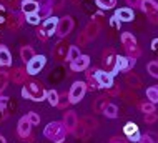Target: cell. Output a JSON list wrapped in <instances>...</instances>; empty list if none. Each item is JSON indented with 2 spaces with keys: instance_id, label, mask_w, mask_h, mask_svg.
<instances>
[{
  "instance_id": "6da1fadb",
  "label": "cell",
  "mask_w": 158,
  "mask_h": 143,
  "mask_svg": "<svg viewBox=\"0 0 158 143\" xmlns=\"http://www.w3.org/2000/svg\"><path fill=\"white\" fill-rule=\"evenodd\" d=\"M22 97L28 98V100H32V102H42V100H45L47 92H45L44 85H42L40 82L33 80V82H27V83L23 85Z\"/></svg>"
},
{
  "instance_id": "7a4b0ae2",
  "label": "cell",
  "mask_w": 158,
  "mask_h": 143,
  "mask_svg": "<svg viewBox=\"0 0 158 143\" xmlns=\"http://www.w3.org/2000/svg\"><path fill=\"white\" fill-rule=\"evenodd\" d=\"M44 135L53 143H63L67 137V128L63 127V122H50L44 130Z\"/></svg>"
},
{
  "instance_id": "3957f363",
  "label": "cell",
  "mask_w": 158,
  "mask_h": 143,
  "mask_svg": "<svg viewBox=\"0 0 158 143\" xmlns=\"http://www.w3.org/2000/svg\"><path fill=\"white\" fill-rule=\"evenodd\" d=\"M122 43H123V48L127 50V57H131V58H138L142 50L138 47V42L136 38L133 37V33L130 32H123L122 33Z\"/></svg>"
},
{
  "instance_id": "277c9868",
  "label": "cell",
  "mask_w": 158,
  "mask_h": 143,
  "mask_svg": "<svg viewBox=\"0 0 158 143\" xmlns=\"http://www.w3.org/2000/svg\"><path fill=\"white\" fill-rule=\"evenodd\" d=\"M87 93V83L85 82H75L72 85L70 92H68V98H70V103H78Z\"/></svg>"
},
{
  "instance_id": "5b68a950",
  "label": "cell",
  "mask_w": 158,
  "mask_h": 143,
  "mask_svg": "<svg viewBox=\"0 0 158 143\" xmlns=\"http://www.w3.org/2000/svg\"><path fill=\"white\" fill-rule=\"evenodd\" d=\"M135 63H136V58L117 55V62H115V67H113L112 75H117V73H120V72H128L130 68H133Z\"/></svg>"
},
{
  "instance_id": "8992f818",
  "label": "cell",
  "mask_w": 158,
  "mask_h": 143,
  "mask_svg": "<svg viewBox=\"0 0 158 143\" xmlns=\"http://www.w3.org/2000/svg\"><path fill=\"white\" fill-rule=\"evenodd\" d=\"M140 8L150 17V22H158V3L155 0H140Z\"/></svg>"
},
{
  "instance_id": "52a82bcc",
  "label": "cell",
  "mask_w": 158,
  "mask_h": 143,
  "mask_svg": "<svg viewBox=\"0 0 158 143\" xmlns=\"http://www.w3.org/2000/svg\"><path fill=\"white\" fill-rule=\"evenodd\" d=\"M72 28H73V19H72L70 15H67V17H62V19H58V25H57V35L63 38V37H67L68 33L72 32Z\"/></svg>"
},
{
  "instance_id": "ba28073f",
  "label": "cell",
  "mask_w": 158,
  "mask_h": 143,
  "mask_svg": "<svg viewBox=\"0 0 158 143\" xmlns=\"http://www.w3.org/2000/svg\"><path fill=\"white\" fill-rule=\"evenodd\" d=\"M45 63H47V58L44 55H35V57L27 63V73L28 75H37V73L45 67Z\"/></svg>"
},
{
  "instance_id": "9c48e42d",
  "label": "cell",
  "mask_w": 158,
  "mask_h": 143,
  "mask_svg": "<svg viewBox=\"0 0 158 143\" xmlns=\"http://www.w3.org/2000/svg\"><path fill=\"white\" fill-rule=\"evenodd\" d=\"M68 50H70V45H68V42L60 40V42L57 43V45L53 47L52 55H53V58H55V60H58V62H63V60H67Z\"/></svg>"
},
{
  "instance_id": "30bf717a",
  "label": "cell",
  "mask_w": 158,
  "mask_h": 143,
  "mask_svg": "<svg viewBox=\"0 0 158 143\" xmlns=\"http://www.w3.org/2000/svg\"><path fill=\"white\" fill-rule=\"evenodd\" d=\"M123 133L127 135V138L130 141H136V143H138L140 138H142V133H140L138 127H136L133 122H128L125 127H123Z\"/></svg>"
},
{
  "instance_id": "8fae6325",
  "label": "cell",
  "mask_w": 158,
  "mask_h": 143,
  "mask_svg": "<svg viewBox=\"0 0 158 143\" xmlns=\"http://www.w3.org/2000/svg\"><path fill=\"white\" fill-rule=\"evenodd\" d=\"M95 78L98 82V85L103 86V88H110L113 85V75L110 72H105V70H97L95 73Z\"/></svg>"
},
{
  "instance_id": "7c38bea8",
  "label": "cell",
  "mask_w": 158,
  "mask_h": 143,
  "mask_svg": "<svg viewBox=\"0 0 158 143\" xmlns=\"http://www.w3.org/2000/svg\"><path fill=\"white\" fill-rule=\"evenodd\" d=\"M102 62H103V67L106 68L105 72H110V73L113 72L115 62H117V55H115L113 48H106L103 52V60H102Z\"/></svg>"
},
{
  "instance_id": "4fadbf2b",
  "label": "cell",
  "mask_w": 158,
  "mask_h": 143,
  "mask_svg": "<svg viewBox=\"0 0 158 143\" xmlns=\"http://www.w3.org/2000/svg\"><path fill=\"white\" fill-rule=\"evenodd\" d=\"M78 123V116L73 110H67L65 115H63V127L67 128V132H73V128Z\"/></svg>"
},
{
  "instance_id": "5bb4252c",
  "label": "cell",
  "mask_w": 158,
  "mask_h": 143,
  "mask_svg": "<svg viewBox=\"0 0 158 143\" xmlns=\"http://www.w3.org/2000/svg\"><path fill=\"white\" fill-rule=\"evenodd\" d=\"M57 25H58V19L53 17V15H50V17L45 19L44 25H42V30L45 32L47 37H50V35H53V33L57 32Z\"/></svg>"
},
{
  "instance_id": "9a60e30c",
  "label": "cell",
  "mask_w": 158,
  "mask_h": 143,
  "mask_svg": "<svg viewBox=\"0 0 158 143\" xmlns=\"http://www.w3.org/2000/svg\"><path fill=\"white\" fill-rule=\"evenodd\" d=\"M88 65H90V57H88V55H80L77 60L72 62L70 68L73 72H83V70H87V68H88Z\"/></svg>"
},
{
  "instance_id": "2e32d148",
  "label": "cell",
  "mask_w": 158,
  "mask_h": 143,
  "mask_svg": "<svg viewBox=\"0 0 158 143\" xmlns=\"http://www.w3.org/2000/svg\"><path fill=\"white\" fill-rule=\"evenodd\" d=\"M115 17H117L120 22H131L135 19V14H133V10L131 8H118L117 12H115Z\"/></svg>"
},
{
  "instance_id": "e0dca14e",
  "label": "cell",
  "mask_w": 158,
  "mask_h": 143,
  "mask_svg": "<svg viewBox=\"0 0 158 143\" xmlns=\"http://www.w3.org/2000/svg\"><path fill=\"white\" fill-rule=\"evenodd\" d=\"M30 128H32V125L27 120V116H22V118H20V122H19V135L22 137V138L30 137Z\"/></svg>"
},
{
  "instance_id": "ac0fdd59",
  "label": "cell",
  "mask_w": 158,
  "mask_h": 143,
  "mask_svg": "<svg viewBox=\"0 0 158 143\" xmlns=\"http://www.w3.org/2000/svg\"><path fill=\"white\" fill-rule=\"evenodd\" d=\"M106 105H108V95H100V97L95 98V102H93V111H95V113H103Z\"/></svg>"
},
{
  "instance_id": "d6986e66",
  "label": "cell",
  "mask_w": 158,
  "mask_h": 143,
  "mask_svg": "<svg viewBox=\"0 0 158 143\" xmlns=\"http://www.w3.org/2000/svg\"><path fill=\"white\" fill-rule=\"evenodd\" d=\"M22 12L25 15L38 14V2H35V0H23L22 2Z\"/></svg>"
},
{
  "instance_id": "ffe728a7",
  "label": "cell",
  "mask_w": 158,
  "mask_h": 143,
  "mask_svg": "<svg viewBox=\"0 0 158 143\" xmlns=\"http://www.w3.org/2000/svg\"><path fill=\"white\" fill-rule=\"evenodd\" d=\"M8 78L14 80V83H23V82L27 80V70H23V68H15V70H12V73L8 75Z\"/></svg>"
},
{
  "instance_id": "44dd1931",
  "label": "cell",
  "mask_w": 158,
  "mask_h": 143,
  "mask_svg": "<svg viewBox=\"0 0 158 143\" xmlns=\"http://www.w3.org/2000/svg\"><path fill=\"white\" fill-rule=\"evenodd\" d=\"M50 12H52V0H44L42 3H38V17L40 19L50 17Z\"/></svg>"
},
{
  "instance_id": "7402d4cb",
  "label": "cell",
  "mask_w": 158,
  "mask_h": 143,
  "mask_svg": "<svg viewBox=\"0 0 158 143\" xmlns=\"http://www.w3.org/2000/svg\"><path fill=\"white\" fill-rule=\"evenodd\" d=\"M0 65L2 67H10L12 65V55L5 45H0Z\"/></svg>"
},
{
  "instance_id": "603a6c76",
  "label": "cell",
  "mask_w": 158,
  "mask_h": 143,
  "mask_svg": "<svg viewBox=\"0 0 158 143\" xmlns=\"http://www.w3.org/2000/svg\"><path fill=\"white\" fill-rule=\"evenodd\" d=\"M125 82H127V85L130 86V88H135V90H138L140 86H142V80H140V77L135 75V73H127Z\"/></svg>"
},
{
  "instance_id": "cb8c5ba5",
  "label": "cell",
  "mask_w": 158,
  "mask_h": 143,
  "mask_svg": "<svg viewBox=\"0 0 158 143\" xmlns=\"http://www.w3.org/2000/svg\"><path fill=\"white\" fill-rule=\"evenodd\" d=\"M85 33L88 35V38H90V40L97 38L98 33H100V25H98L97 22H90V23L85 27Z\"/></svg>"
},
{
  "instance_id": "d4e9b609",
  "label": "cell",
  "mask_w": 158,
  "mask_h": 143,
  "mask_svg": "<svg viewBox=\"0 0 158 143\" xmlns=\"http://www.w3.org/2000/svg\"><path fill=\"white\" fill-rule=\"evenodd\" d=\"M95 73H97V70H88L87 72V78H88V88L92 90H98L100 88V85H98V82H97V78H95Z\"/></svg>"
},
{
  "instance_id": "484cf974",
  "label": "cell",
  "mask_w": 158,
  "mask_h": 143,
  "mask_svg": "<svg viewBox=\"0 0 158 143\" xmlns=\"http://www.w3.org/2000/svg\"><path fill=\"white\" fill-rule=\"evenodd\" d=\"M5 22L8 23V27H10V28H19L20 23H22V19H20L19 14H10V15H7Z\"/></svg>"
},
{
  "instance_id": "4316f807",
  "label": "cell",
  "mask_w": 158,
  "mask_h": 143,
  "mask_svg": "<svg viewBox=\"0 0 158 143\" xmlns=\"http://www.w3.org/2000/svg\"><path fill=\"white\" fill-rule=\"evenodd\" d=\"M73 133H75V137H77V138H87L90 132H88V128L85 127L82 122H78V123H77V127L73 128Z\"/></svg>"
},
{
  "instance_id": "83f0119b",
  "label": "cell",
  "mask_w": 158,
  "mask_h": 143,
  "mask_svg": "<svg viewBox=\"0 0 158 143\" xmlns=\"http://www.w3.org/2000/svg\"><path fill=\"white\" fill-rule=\"evenodd\" d=\"M20 57H22V60L25 63H28L33 57H35V52H33L32 47H23V48L20 50Z\"/></svg>"
},
{
  "instance_id": "f1b7e54d",
  "label": "cell",
  "mask_w": 158,
  "mask_h": 143,
  "mask_svg": "<svg viewBox=\"0 0 158 143\" xmlns=\"http://www.w3.org/2000/svg\"><path fill=\"white\" fill-rule=\"evenodd\" d=\"M103 113H105L106 118H117L118 116V107L113 105V103H108V105L105 107Z\"/></svg>"
},
{
  "instance_id": "f546056e",
  "label": "cell",
  "mask_w": 158,
  "mask_h": 143,
  "mask_svg": "<svg viewBox=\"0 0 158 143\" xmlns=\"http://www.w3.org/2000/svg\"><path fill=\"white\" fill-rule=\"evenodd\" d=\"M97 5L100 10H112L117 5V0H97Z\"/></svg>"
},
{
  "instance_id": "4dcf8cb0",
  "label": "cell",
  "mask_w": 158,
  "mask_h": 143,
  "mask_svg": "<svg viewBox=\"0 0 158 143\" xmlns=\"http://www.w3.org/2000/svg\"><path fill=\"white\" fill-rule=\"evenodd\" d=\"M147 98L152 103H158V86H150L147 88Z\"/></svg>"
},
{
  "instance_id": "1f68e13d",
  "label": "cell",
  "mask_w": 158,
  "mask_h": 143,
  "mask_svg": "<svg viewBox=\"0 0 158 143\" xmlns=\"http://www.w3.org/2000/svg\"><path fill=\"white\" fill-rule=\"evenodd\" d=\"M47 100H48V103L52 107H57L58 105V93L55 90H48L47 92Z\"/></svg>"
},
{
  "instance_id": "d6a6232c",
  "label": "cell",
  "mask_w": 158,
  "mask_h": 143,
  "mask_svg": "<svg viewBox=\"0 0 158 143\" xmlns=\"http://www.w3.org/2000/svg\"><path fill=\"white\" fill-rule=\"evenodd\" d=\"M77 43H78L80 47H87L88 43H90V38H88L87 33H85V30H82V32L77 35Z\"/></svg>"
},
{
  "instance_id": "836d02e7",
  "label": "cell",
  "mask_w": 158,
  "mask_h": 143,
  "mask_svg": "<svg viewBox=\"0 0 158 143\" xmlns=\"http://www.w3.org/2000/svg\"><path fill=\"white\" fill-rule=\"evenodd\" d=\"M70 105V98H68V95L67 93H63V95H58V108H62V110H67V107Z\"/></svg>"
},
{
  "instance_id": "e575fe53",
  "label": "cell",
  "mask_w": 158,
  "mask_h": 143,
  "mask_svg": "<svg viewBox=\"0 0 158 143\" xmlns=\"http://www.w3.org/2000/svg\"><path fill=\"white\" fill-rule=\"evenodd\" d=\"M80 48L78 47H70V50H68V55H67V60H70V62H73V60H77L80 57Z\"/></svg>"
},
{
  "instance_id": "d590c367",
  "label": "cell",
  "mask_w": 158,
  "mask_h": 143,
  "mask_svg": "<svg viewBox=\"0 0 158 143\" xmlns=\"http://www.w3.org/2000/svg\"><path fill=\"white\" fill-rule=\"evenodd\" d=\"M82 123H83L88 130H92V128H97V127H98V122H97L95 118H93V116H85V118L82 120Z\"/></svg>"
},
{
  "instance_id": "8d00e7d4",
  "label": "cell",
  "mask_w": 158,
  "mask_h": 143,
  "mask_svg": "<svg viewBox=\"0 0 158 143\" xmlns=\"http://www.w3.org/2000/svg\"><path fill=\"white\" fill-rule=\"evenodd\" d=\"M143 120H145V123H147V125H152V123L158 122V113H156V111H150V113H145Z\"/></svg>"
},
{
  "instance_id": "74e56055",
  "label": "cell",
  "mask_w": 158,
  "mask_h": 143,
  "mask_svg": "<svg viewBox=\"0 0 158 143\" xmlns=\"http://www.w3.org/2000/svg\"><path fill=\"white\" fill-rule=\"evenodd\" d=\"M147 70L150 72V75L153 78H158V62H150L147 65Z\"/></svg>"
},
{
  "instance_id": "f35d334b",
  "label": "cell",
  "mask_w": 158,
  "mask_h": 143,
  "mask_svg": "<svg viewBox=\"0 0 158 143\" xmlns=\"http://www.w3.org/2000/svg\"><path fill=\"white\" fill-rule=\"evenodd\" d=\"M140 110H142L143 113H150V111H156V110H155V103H152V102H143L142 105H140Z\"/></svg>"
},
{
  "instance_id": "ab89813d",
  "label": "cell",
  "mask_w": 158,
  "mask_h": 143,
  "mask_svg": "<svg viewBox=\"0 0 158 143\" xmlns=\"http://www.w3.org/2000/svg\"><path fill=\"white\" fill-rule=\"evenodd\" d=\"M7 83H8V73L0 70V92H3L7 88Z\"/></svg>"
},
{
  "instance_id": "60d3db41",
  "label": "cell",
  "mask_w": 158,
  "mask_h": 143,
  "mask_svg": "<svg viewBox=\"0 0 158 143\" xmlns=\"http://www.w3.org/2000/svg\"><path fill=\"white\" fill-rule=\"evenodd\" d=\"M27 120L30 122L32 127H33V125H38V123H40V116H38L35 111H30V113L27 115Z\"/></svg>"
},
{
  "instance_id": "b9f144b4",
  "label": "cell",
  "mask_w": 158,
  "mask_h": 143,
  "mask_svg": "<svg viewBox=\"0 0 158 143\" xmlns=\"http://www.w3.org/2000/svg\"><path fill=\"white\" fill-rule=\"evenodd\" d=\"M27 22L32 25H37V23H40V17H38V14H30V15H27Z\"/></svg>"
},
{
  "instance_id": "7bdbcfd3",
  "label": "cell",
  "mask_w": 158,
  "mask_h": 143,
  "mask_svg": "<svg viewBox=\"0 0 158 143\" xmlns=\"http://www.w3.org/2000/svg\"><path fill=\"white\" fill-rule=\"evenodd\" d=\"M110 27L112 28H115V30H120V27H122V22L117 19V17H112V19H110Z\"/></svg>"
},
{
  "instance_id": "ee69618b",
  "label": "cell",
  "mask_w": 158,
  "mask_h": 143,
  "mask_svg": "<svg viewBox=\"0 0 158 143\" xmlns=\"http://www.w3.org/2000/svg\"><path fill=\"white\" fill-rule=\"evenodd\" d=\"M67 0H52V8H55V10H60V8L65 5Z\"/></svg>"
},
{
  "instance_id": "f6af8a7d",
  "label": "cell",
  "mask_w": 158,
  "mask_h": 143,
  "mask_svg": "<svg viewBox=\"0 0 158 143\" xmlns=\"http://www.w3.org/2000/svg\"><path fill=\"white\" fill-rule=\"evenodd\" d=\"M7 20V12H5V7L0 3V22H5Z\"/></svg>"
},
{
  "instance_id": "bcb514c9",
  "label": "cell",
  "mask_w": 158,
  "mask_h": 143,
  "mask_svg": "<svg viewBox=\"0 0 158 143\" xmlns=\"http://www.w3.org/2000/svg\"><path fill=\"white\" fill-rule=\"evenodd\" d=\"M93 17H95V19H93V22H97L98 25L103 22V14H102V12H98V14H93Z\"/></svg>"
},
{
  "instance_id": "7dc6e473",
  "label": "cell",
  "mask_w": 158,
  "mask_h": 143,
  "mask_svg": "<svg viewBox=\"0 0 158 143\" xmlns=\"http://www.w3.org/2000/svg\"><path fill=\"white\" fill-rule=\"evenodd\" d=\"M7 105H8V98L7 97H0V108H3V110H5Z\"/></svg>"
},
{
  "instance_id": "c3c4849f",
  "label": "cell",
  "mask_w": 158,
  "mask_h": 143,
  "mask_svg": "<svg viewBox=\"0 0 158 143\" xmlns=\"http://www.w3.org/2000/svg\"><path fill=\"white\" fill-rule=\"evenodd\" d=\"M138 143H153V140H152L148 135H142V138H140Z\"/></svg>"
},
{
  "instance_id": "681fc988",
  "label": "cell",
  "mask_w": 158,
  "mask_h": 143,
  "mask_svg": "<svg viewBox=\"0 0 158 143\" xmlns=\"http://www.w3.org/2000/svg\"><path fill=\"white\" fill-rule=\"evenodd\" d=\"M37 37L40 38V40H47V38H48V37L45 35V32H44L42 28H40V30H37Z\"/></svg>"
},
{
  "instance_id": "f907efd6",
  "label": "cell",
  "mask_w": 158,
  "mask_h": 143,
  "mask_svg": "<svg viewBox=\"0 0 158 143\" xmlns=\"http://www.w3.org/2000/svg\"><path fill=\"white\" fill-rule=\"evenodd\" d=\"M147 135H148V137H150L152 140H153V143H158V135H156V133H153V132H148Z\"/></svg>"
},
{
  "instance_id": "816d5d0a",
  "label": "cell",
  "mask_w": 158,
  "mask_h": 143,
  "mask_svg": "<svg viewBox=\"0 0 158 143\" xmlns=\"http://www.w3.org/2000/svg\"><path fill=\"white\" fill-rule=\"evenodd\" d=\"M152 50L155 52V53H158V38H155V40L152 42Z\"/></svg>"
},
{
  "instance_id": "f5cc1de1",
  "label": "cell",
  "mask_w": 158,
  "mask_h": 143,
  "mask_svg": "<svg viewBox=\"0 0 158 143\" xmlns=\"http://www.w3.org/2000/svg\"><path fill=\"white\" fill-rule=\"evenodd\" d=\"M110 143H127V141L122 140V138H118V137H113L112 140H110Z\"/></svg>"
},
{
  "instance_id": "db71d44e",
  "label": "cell",
  "mask_w": 158,
  "mask_h": 143,
  "mask_svg": "<svg viewBox=\"0 0 158 143\" xmlns=\"http://www.w3.org/2000/svg\"><path fill=\"white\" fill-rule=\"evenodd\" d=\"M128 3H130V5H138L140 7V0H127Z\"/></svg>"
},
{
  "instance_id": "11a10c76",
  "label": "cell",
  "mask_w": 158,
  "mask_h": 143,
  "mask_svg": "<svg viewBox=\"0 0 158 143\" xmlns=\"http://www.w3.org/2000/svg\"><path fill=\"white\" fill-rule=\"evenodd\" d=\"M3 118H5V110H3V108H0V122H2Z\"/></svg>"
},
{
  "instance_id": "9f6ffc18",
  "label": "cell",
  "mask_w": 158,
  "mask_h": 143,
  "mask_svg": "<svg viewBox=\"0 0 158 143\" xmlns=\"http://www.w3.org/2000/svg\"><path fill=\"white\" fill-rule=\"evenodd\" d=\"M0 143H7V141H5V138H3L2 135H0Z\"/></svg>"
}]
</instances>
